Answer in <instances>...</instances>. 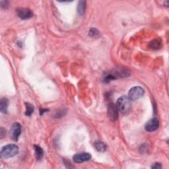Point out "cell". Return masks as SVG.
Listing matches in <instances>:
<instances>
[{"instance_id": "6da1fadb", "label": "cell", "mask_w": 169, "mask_h": 169, "mask_svg": "<svg viewBox=\"0 0 169 169\" xmlns=\"http://www.w3.org/2000/svg\"><path fill=\"white\" fill-rule=\"evenodd\" d=\"M116 106L118 111L122 114H126L132 108V101L128 97L122 96L118 99Z\"/></svg>"}, {"instance_id": "7a4b0ae2", "label": "cell", "mask_w": 169, "mask_h": 169, "mask_svg": "<svg viewBox=\"0 0 169 169\" xmlns=\"http://www.w3.org/2000/svg\"><path fill=\"white\" fill-rule=\"evenodd\" d=\"M19 147L15 144H9L3 146L1 150V157L8 159L18 154Z\"/></svg>"}, {"instance_id": "3957f363", "label": "cell", "mask_w": 169, "mask_h": 169, "mask_svg": "<svg viewBox=\"0 0 169 169\" xmlns=\"http://www.w3.org/2000/svg\"><path fill=\"white\" fill-rule=\"evenodd\" d=\"M144 90L141 87L136 86L133 87L129 91L128 97L130 98L131 101H136V100L140 99L144 95Z\"/></svg>"}, {"instance_id": "277c9868", "label": "cell", "mask_w": 169, "mask_h": 169, "mask_svg": "<svg viewBox=\"0 0 169 169\" xmlns=\"http://www.w3.org/2000/svg\"><path fill=\"white\" fill-rule=\"evenodd\" d=\"M107 114L110 120L113 122L117 120L118 118V110L116 104L112 103L108 104Z\"/></svg>"}, {"instance_id": "5b68a950", "label": "cell", "mask_w": 169, "mask_h": 169, "mask_svg": "<svg viewBox=\"0 0 169 169\" xmlns=\"http://www.w3.org/2000/svg\"><path fill=\"white\" fill-rule=\"evenodd\" d=\"M21 133V126L20 124L14 123L12 125L10 130V136L13 141H18V139Z\"/></svg>"}, {"instance_id": "8992f818", "label": "cell", "mask_w": 169, "mask_h": 169, "mask_svg": "<svg viewBox=\"0 0 169 169\" xmlns=\"http://www.w3.org/2000/svg\"><path fill=\"white\" fill-rule=\"evenodd\" d=\"M16 13L17 16H18L19 18H21V19L23 20H26V19H28L32 17L33 13L29 9L27 8H23V7H20L18 8L16 10Z\"/></svg>"}, {"instance_id": "52a82bcc", "label": "cell", "mask_w": 169, "mask_h": 169, "mask_svg": "<svg viewBox=\"0 0 169 169\" xmlns=\"http://www.w3.org/2000/svg\"><path fill=\"white\" fill-rule=\"evenodd\" d=\"M159 127V122L157 118H153L151 119L149 121L147 122L145 129L147 132H152L154 131H156Z\"/></svg>"}, {"instance_id": "ba28073f", "label": "cell", "mask_w": 169, "mask_h": 169, "mask_svg": "<svg viewBox=\"0 0 169 169\" xmlns=\"http://www.w3.org/2000/svg\"><path fill=\"white\" fill-rule=\"evenodd\" d=\"M91 159V155L88 153H81L75 155L73 157V160L76 163H81L83 162L89 161Z\"/></svg>"}, {"instance_id": "9c48e42d", "label": "cell", "mask_w": 169, "mask_h": 169, "mask_svg": "<svg viewBox=\"0 0 169 169\" xmlns=\"http://www.w3.org/2000/svg\"><path fill=\"white\" fill-rule=\"evenodd\" d=\"M35 157H36L37 160H41L44 156V151L41 147L37 145H34Z\"/></svg>"}, {"instance_id": "30bf717a", "label": "cell", "mask_w": 169, "mask_h": 169, "mask_svg": "<svg viewBox=\"0 0 169 169\" xmlns=\"http://www.w3.org/2000/svg\"><path fill=\"white\" fill-rule=\"evenodd\" d=\"M8 100L6 99V98H3V99H1V101H0V110H1V112L3 113H6L8 107Z\"/></svg>"}, {"instance_id": "8fae6325", "label": "cell", "mask_w": 169, "mask_h": 169, "mask_svg": "<svg viewBox=\"0 0 169 169\" xmlns=\"http://www.w3.org/2000/svg\"><path fill=\"white\" fill-rule=\"evenodd\" d=\"M86 7V1H80L77 5V12L80 15H83L85 11Z\"/></svg>"}, {"instance_id": "7c38bea8", "label": "cell", "mask_w": 169, "mask_h": 169, "mask_svg": "<svg viewBox=\"0 0 169 169\" xmlns=\"http://www.w3.org/2000/svg\"><path fill=\"white\" fill-rule=\"evenodd\" d=\"M95 147L96 149L99 152H104L106 149V145L103 142L97 141L95 143Z\"/></svg>"}, {"instance_id": "4fadbf2b", "label": "cell", "mask_w": 169, "mask_h": 169, "mask_svg": "<svg viewBox=\"0 0 169 169\" xmlns=\"http://www.w3.org/2000/svg\"><path fill=\"white\" fill-rule=\"evenodd\" d=\"M25 106H26L25 115L27 116H30L32 114V113L34 112V106H33L32 104H31L28 103H26Z\"/></svg>"}, {"instance_id": "5bb4252c", "label": "cell", "mask_w": 169, "mask_h": 169, "mask_svg": "<svg viewBox=\"0 0 169 169\" xmlns=\"http://www.w3.org/2000/svg\"><path fill=\"white\" fill-rule=\"evenodd\" d=\"M149 46L153 49H159L161 46V42L158 39L154 40L150 42Z\"/></svg>"}, {"instance_id": "9a60e30c", "label": "cell", "mask_w": 169, "mask_h": 169, "mask_svg": "<svg viewBox=\"0 0 169 169\" xmlns=\"http://www.w3.org/2000/svg\"><path fill=\"white\" fill-rule=\"evenodd\" d=\"M89 36L93 37V38H95V37H99L100 36V33L99 31L96 28H91L89 30Z\"/></svg>"}, {"instance_id": "2e32d148", "label": "cell", "mask_w": 169, "mask_h": 169, "mask_svg": "<svg viewBox=\"0 0 169 169\" xmlns=\"http://www.w3.org/2000/svg\"><path fill=\"white\" fill-rule=\"evenodd\" d=\"M114 79H116V77L114 76V75H113L112 73H108V74L106 75V76L104 77V81L105 82V83H109L110 81H112V80H114Z\"/></svg>"}, {"instance_id": "e0dca14e", "label": "cell", "mask_w": 169, "mask_h": 169, "mask_svg": "<svg viewBox=\"0 0 169 169\" xmlns=\"http://www.w3.org/2000/svg\"><path fill=\"white\" fill-rule=\"evenodd\" d=\"M9 5V2L8 1H1V6L3 9H7Z\"/></svg>"}, {"instance_id": "ac0fdd59", "label": "cell", "mask_w": 169, "mask_h": 169, "mask_svg": "<svg viewBox=\"0 0 169 169\" xmlns=\"http://www.w3.org/2000/svg\"><path fill=\"white\" fill-rule=\"evenodd\" d=\"M6 133V131L5 129H4L3 128H1V130H0V136H1V138H3L4 135H5Z\"/></svg>"}, {"instance_id": "d6986e66", "label": "cell", "mask_w": 169, "mask_h": 169, "mask_svg": "<svg viewBox=\"0 0 169 169\" xmlns=\"http://www.w3.org/2000/svg\"><path fill=\"white\" fill-rule=\"evenodd\" d=\"M151 168H156V169H159V168H162V166L161 163H155L154 165H153L151 166Z\"/></svg>"}, {"instance_id": "ffe728a7", "label": "cell", "mask_w": 169, "mask_h": 169, "mask_svg": "<svg viewBox=\"0 0 169 169\" xmlns=\"http://www.w3.org/2000/svg\"><path fill=\"white\" fill-rule=\"evenodd\" d=\"M48 110H47V109H41L40 110V114H41V115H43L44 112H48Z\"/></svg>"}]
</instances>
